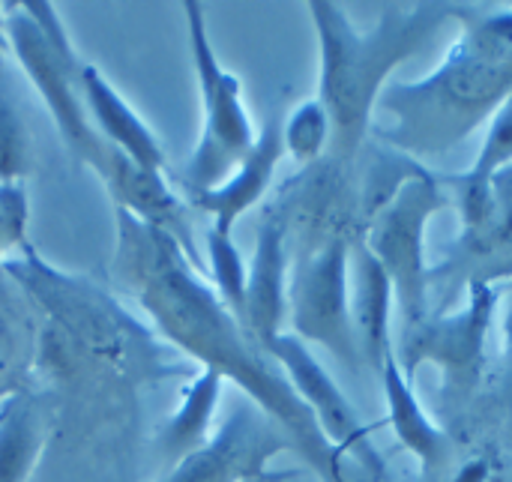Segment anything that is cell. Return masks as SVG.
I'll return each instance as SVG.
<instances>
[{
  "label": "cell",
  "mask_w": 512,
  "mask_h": 482,
  "mask_svg": "<svg viewBox=\"0 0 512 482\" xmlns=\"http://www.w3.org/2000/svg\"><path fill=\"white\" fill-rule=\"evenodd\" d=\"M222 384H225V378L210 369H198V375L189 378L174 417L168 420V426L159 435V450L171 465L210 441L213 414L219 408Z\"/></svg>",
  "instance_id": "cell-20"
},
{
  "label": "cell",
  "mask_w": 512,
  "mask_h": 482,
  "mask_svg": "<svg viewBox=\"0 0 512 482\" xmlns=\"http://www.w3.org/2000/svg\"><path fill=\"white\" fill-rule=\"evenodd\" d=\"M282 477H267V480H258V482H279Z\"/></svg>",
  "instance_id": "cell-27"
},
{
  "label": "cell",
  "mask_w": 512,
  "mask_h": 482,
  "mask_svg": "<svg viewBox=\"0 0 512 482\" xmlns=\"http://www.w3.org/2000/svg\"><path fill=\"white\" fill-rule=\"evenodd\" d=\"M294 450L288 435L249 399L240 402L210 441L168 468L159 482H258L270 477V462Z\"/></svg>",
  "instance_id": "cell-11"
},
{
  "label": "cell",
  "mask_w": 512,
  "mask_h": 482,
  "mask_svg": "<svg viewBox=\"0 0 512 482\" xmlns=\"http://www.w3.org/2000/svg\"><path fill=\"white\" fill-rule=\"evenodd\" d=\"M183 15H186L189 54H192V66L198 78V93H201V114H204L198 144L183 171V183L189 195L195 198L201 192L222 186L231 177V171L252 150L258 132L246 111L240 78L231 75L216 57V48L207 33L204 6L198 0H186Z\"/></svg>",
  "instance_id": "cell-6"
},
{
  "label": "cell",
  "mask_w": 512,
  "mask_h": 482,
  "mask_svg": "<svg viewBox=\"0 0 512 482\" xmlns=\"http://www.w3.org/2000/svg\"><path fill=\"white\" fill-rule=\"evenodd\" d=\"M3 273L39 315L30 378H39L45 390L108 387L123 396L147 384L192 378L186 357H177L90 276L48 264L30 243L3 261Z\"/></svg>",
  "instance_id": "cell-2"
},
{
  "label": "cell",
  "mask_w": 512,
  "mask_h": 482,
  "mask_svg": "<svg viewBox=\"0 0 512 482\" xmlns=\"http://www.w3.org/2000/svg\"><path fill=\"white\" fill-rule=\"evenodd\" d=\"M39 315L27 294L0 270V402L30 387Z\"/></svg>",
  "instance_id": "cell-19"
},
{
  "label": "cell",
  "mask_w": 512,
  "mask_h": 482,
  "mask_svg": "<svg viewBox=\"0 0 512 482\" xmlns=\"http://www.w3.org/2000/svg\"><path fill=\"white\" fill-rule=\"evenodd\" d=\"M393 285L384 267L375 261V255L357 243L351 249V321L357 348L363 357V366H369L375 375H381L387 357L396 354L390 342L393 330Z\"/></svg>",
  "instance_id": "cell-16"
},
{
  "label": "cell",
  "mask_w": 512,
  "mask_h": 482,
  "mask_svg": "<svg viewBox=\"0 0 512 482\" xmlns=\"http://www.w3.org/2000/svg\"><path fill=\"white\" fill-rule=\"evenodd\" d=\"M498 306V285L474 282L468 285V300L459 312L426 318L414 333L402 336V348L396 360L402 372L414 381L417 366L435 363L444 369V393L450 405L465 402L474 393L483 357H486V336Z\"/></svg>",
  "instance_id": "cell-9"
},
{
  "label": "cell",
  "mask_w": 512,
  "mask_h": 482,
  "mask_svg": "<svg viewBox=\"0 0 512 482\" xmlns=\"http://www.w3.org/2000/svg\"><path fill=\"white\" fill-rule=\"evenodd\" d=\"M264 351L276 360V366L285 372L288 384L300 396V402L312 411L315 423L321 426L324 438L342 453L351 456L372 480L387 477V465L381 453L372 444V429L363 423L351 399L342 393V387L333 381V375L318 363V357L309 351L306 342H300L294 333H279L264 345Z\"/></svg>",
  "instance_id": "cell-10"
},
{
  "label": "cell",
  "mask_w": 512,
  "mask_h": 482,
  "mask_svg": "<svg viewBox=\"0 0 512 482\" xmlns=\"http://www.w3.org/2000/svg\"><path fill=\"white\" fill-rule=\"evenodd\" d=\"M78 87L96 132L135 165L165 174V150L159 138L93 63H81Z\"/></svg>",
  "instance_id": "cell-15"
},
{
  "label": "cell",
  "mask_w": 512,
  "mask_h": 482,
  "mask_svg": "<svg viewBox=\"0 0 512 482\" xmlns=\"http://www.w3.org/2000/svg\"><path fill=\"white\" fill-rule=\"evenodd\" d=\"M381 387L387 399V420L393 426V435L399 444L423 465L426 474H435L447 465L450 459V438L447 432L423 411L414 381L402 372L396 354L387 357L381 369Z\"/></svg>",
  "instance_id": "cell-17"
},
{
  "label": "cell",
  "mask_w": 512,
  "mask_h": 482,
  "mask_svg": "<svg viewBox=\"0 0 512 482\" xmlns=\"http://www.w3.org/2000/svg\"><path fill=\"white\" fill-rule=\"evenodd\" d=\"M282 141H285V153L300 165H315L318 159H324L333 144V126L324 105L318 99L300 102L282 120Z\"/></svg>",
  "instance_id": "cell-22"
},
{
  "label": "cell",
  "mask_w": 512,
  "mask_h": 482,
  "mask_svg": "<svg viewBox=\"0 0 512 482\" xmlns=\"http://www.w3.org/2000/svg\"><path fill=\"white\" fill-rule=\"evenodd\" d=\"M6 51H9V42H6V24H3V6H0V60Z\"/></svg>",
  "instance_id": "cell-26"
},
{
  "label": "cell",
  "mask_w": 512,
  "mask_h": 482,
  "mask_svg": "<svg viewBox=\"0 0 512 482\" xmlns=\"http://www.w3.org/2000/svg\"><path fill=\"white\" fill-rule=\"evenodd\" d=\"M504 276H512V165L489 180V210L480 225L462 231L447 258L429 267V297L444 282L450 288L498 285Z\"/></svg>",
  "instance_id": "cell-12"
},
{
  "label": "cell",
  "mask_w": 512,
  "mask_h": 482,
  "mask_svg": "<svg viewBox=\"0 0 512 482\" xmlns=\"http://www.w3.org/2000/svg\"><path fill=\"white\" fill-rule=\"evenodd\" d=\"M512 165V93L504 99V105L492 114L486 138L480 144V153L468 174L474 180H492L498 171Z\"/></svg>",
  "instance_id": "cell-24"
},
{
  "label": "cell",
  "mask_w": 512,
  "mask_h": 482,
  "mask_svg": "<svg viewBox=\"0 0 512 482\" xmlns=\"http://www.w3.org/2000/svg\"><path fill=\"white\" fill-rule=\"evenodd\" d=\"M291 240L285 219L267 207L258 225L255 252L246 267V297H243V327L264 348L270 339L285 333L288 321V267Z\"/></svg>",
  "instance_id": "cell-13"
},
{
  "label": "cell",
  "mask_w": 512,
  "mask_h": 482,
  "mask_svg": "<svg viewBox=\"0 0 512 482\" xmlns=\"http://www.w3.org/2000/svg\"><path fill=\"white\" fill-rule=\"evenodd\" d=\"M30 168V135L18 99L9 84L6 63L0 60V186L21 183Z\"/></svg>",
  "instance_id": "cell-21"
},
{
  "label": "cell",
  "mask_w": 512,
  "mask_h": 482,
  "mask_svg": "<svg viewBox=\"0 0 512 482\" xmlns=\"http://www.w3.org/2000/svg\"><path fill=\"white\" fill-rule=\"evenodd\" d=\"M3 24L9 51L18 57L33 90L45 102L66 150L102 180L117 150L96 132L84 108L78 87V69L84 60L75 54L63 18L45 0H24L3 3Z\"/></svg>",
  "instance_id": "cell-5"
},
{
  "label": "cell",
  "mask_w": 512,
  "mask_h": 482,
  "mask_svg": "<svg viewBox=\"0 0 512 482\" xmlns=\"http://www.w3.org/2000/svg\"><path fill=\"white\" fill-rule=\"evenodd\" d=\"M207 276L213 282V291L222 297V303L240 318L243 324V297H246V264L240 258V249L234 246V237H222L213 228H207Z\"/></svg>",
  "instance_id": "cell-23"
},
{
  "label": "cell",
  "mask_w": 512,
  "mask_h": 482,
  "mask_svg": "<svg viewBox=\"0 0 512 482\" xmlns=\"http://www.w3.org/2000/svg\"><path fill=\"white\" fill-rule=\"evenodd\" d=\"M48 399L24 387L0 402V482H27L48 441Z\"/></svg>",
  "instance_id": "cell-18"
},
{
  "label": "cell",
  "mask_w": 512,
  "mask_h": 482,
  "mask_svg": "<svg viewBox=\"0 0 512 482\" xmlns=\"http://www.w3.org/2000/svg\"><path fill=\"white\" fill-rule=\"evenodd\" d=\"M351 249V243L333 240L300 252L288 276V333L306 345H321L345 369L360 372L363 357L351 321Z\"/></svg>",
  "instance_id": "cell-8"
},
{
  "label": "cell",
  "mask_w": 512,
  "mask_h": 482,
  "mask_svg": "<svg viewBox=\"0 0 512 482\" xmlns=\"http://www.w3.org/2000/svg\"><path fill=\"white\" fill-rule=\"evenodd\" d=\"M114 222L117 249L111 270L153 321V330L186 360L237 384L288 435L294 453L318 480L351 482L342 468L345 456L324 438L285 372L222 303L180 243L126 210H114Z\"/></svg>",
  "instance_id": "cell-1"
},
{
  "label": "cell",
  "mask_w": 512,
  "mask_h": 482,
  "mask_svg": "<svg viewBox=\"0 0 512 482\" xmlns=\"http://www.w3.org/2000/svg\"><path fill=\"white\" fill-rule=\"evenodd\" d=\"M462 3L387 6L375 27L360 30L342 6L312 0L309 15L318 36V102L324 105L333 144L327 156L357 162L375 123L381 93L396 66L420 54L444 24L459 18Z\"/></svg>",
  "instance_id": "cell-4"
},
{
  "label": "cell",
  "mask_w": 512,
  "mask_h": 482,
  "mask_svg": "<svg viewBox=\"0 0 512 482\" xmlns=\"http://www.w3.org/2000/svg\"><path fill=\"white\" fill-rule=\"evenodd\" d=\"M285 156V141H282V120L273 117L267 120V126L258 132L252 150L246 153V159L231 171V177L192 198V204L198 210H204L210 216V228L222 237H234V225L240 222V216H246L270 189L273 174L279 168Z\"/></svg>",
  "instance_id": "cell-14"
},
{
  "label": "cell",
  "mask_w": 512,
  "mask_h": 482,
  "mask_svg": "<svg viewBox=\"0 0 512 482\" xmlns=\"http://www.w3.org/2000/svg\"><path fill=\"white\" fill-rule=\"evenodd\" d=\"M462 33L420 81L390 84L372 138L414 159H438L474 135L512 93V9L462 3Z\"/></svg>",
  "instance_id": "cell-3"
},
{
  "label": "cell",
  "mask_w": 512,
  "mask_h": 482,
  "mask_svg": "<svg viewBox=\"0 0 512 482\" xmlns=\"http://www.w3.org/2000/svg\"><path fill=\"white\" fill-rule=\"evenodd\" d=\"M450 204L435 171L414 174L387 207L369 222L363 246L375 255L393 285L402 318V336L414 333L429 318V261L426 228Z\"/></svg>",
  "instance_id": "cell-7"
},
{
  "label": "cell",
  "mask_w": 512,
  "mask_h": 482,
  "mask_svg": "<svg viewBox=\"0 0 512 482\" xmlns=\"http://www.w3.org/2000/svg\"><path fill=\"white\" fill-rule=\"evenodd\" d=\"M27 222H30V201L21 183L0 186V270L3 261L12 258L27 240Z\"/></svg>",
  "instance_id": "cell-25"
}]
</instances>
